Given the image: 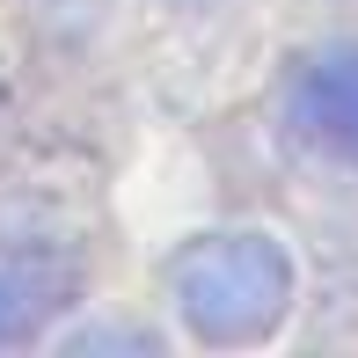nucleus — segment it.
<instances>
[{
    "instance_id": "nucleus-1",
    "label": "nucleus",
    "mask_w": 358,
    "mask_h": 358,
    "mask_svg": "<svg viewBox=\"0 0 358 358\" xmlns=\"http://www.w3.org/2000/svg\"><path fill=\"white\" fill-rule=\"evenodd\" d=\"M169 285L183 300V322L205 344H256L278 329L292 300V256L271 234H198L169 264Z\"/></svg>"
},
{
    "instance_id": "nucleus-2",
    "label": "nucleus",
    "mask_w": 358,
    "mask_h": 358,
    "mask_svg": "<svg viewBox=\"0 0 358 358\" xmlns=\"http://www.w3.org/2000/svg\"><path fill=\"white\" fill-rule=\"evenodd\" d=\"M285 110L300 124V139H315L322 154L358 169V52H322L292 73Z\"/></svg>"
},
{
    "instance_id": "nucleus-3",
    "label": "nucleus",
    "mask_w": 358,
    "mask_h": 358,
    "mask_svg": "<svg viewBox=\"0 0 358 358\" xmlns=\"http://www.w3.org/2000/svg\"><path fill=\"white\" fill-rule=\"evenodd\" d=\"M73 285V271L37 264V256H0V344H22L44 315L59 307V292Z\"/></svg>"
}]
</instances>
